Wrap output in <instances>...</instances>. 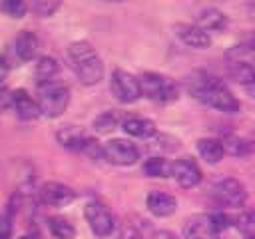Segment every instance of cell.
Instances as JSON below:
<instances>
[{"instance_id": "cell-29", "label": "cell", "mask_w": 255, "mask_h": 239, "mask_svg": "<svg viewBox=\"0 0 255 239\" xmlns=\"http://www.w3.org/2000/svg\"><path fill=\"white\" fill-rule=\"evenodd\" d=\"M12 108V92L6 86H0V112Z\"/></svg>"}, {"instance_id": "cell-2", "label": "cell", "mask_w": 255, "mask_h": 239, "mask_svg": "<svg viewBox=\"0 0 255 239\" xmlns=\"http://www.w3.org/2000/svg\"><path fill=\"white\" fill-rule=\"evenodd\" d=\"M68 60L82 84L94 86L104 78V64L90 42L86 40L72 42L68 46Z\"/></svg>"}, {"instance_id": "cell-13", "label": "cell", "mask_w": 255, "mask_h": 239, "mask_svg": "<svg viewBox=\"0 0 255 239\" xmlns=\"http://www.w3.org/2000/svg\"><path fill=\"white\" fill-rule=\"evenodd\" d=\"M145 205L155 217H169L177 209V199L165 191H151L145 199Z\"/></svg>"}, {"instance_id": "cell-27", "label": "cell", "mask_w": 255, "mask_h": 239, "mask_svg": "<svg viewBox=\"0 0 255 239\" xmlns=\"http://www.w3.org/2000/svg\"><path fill=\"white\" fill-rule=\"evenodd\" d=\"M0 10L6 12L8 16H12V18H22L26 14L28 6L24 2H20V0H6V2L0 4Z\"/></svg>"}, {"instance_id": "cell-34", "label": "cell", "mask_w": 255, "mask_h": 239, "mask_svg": "<svg viewBox=\"0 0 255 239\" xmlns=\"http://www.w3.org/2000/svg\"><path fill=\"white\" fill-rule=\"evenodd\" d=\"M251 50L255 52V30H253V34H251Z\"/></svg>"}, {"instance_id": "cell-14", "label": "cell", "mask_w": 255, "mask_h": 239, "mask_svg": "<svg viewBox=\"0 0 255 239\" xmlns=\"http://www.w3.org/2000/svg\"><path fill=\"white\" fill-rule=\"evenodd\" d=\"M12 110L18 114V118L22 120H36L42 112H40V106L38 102H34L26 90H14L12 92Z\"/></svg>"}, {"instance_id": "cell-20", "label": "cell", "mask_w": 255, "mask_h": 239, "mask_svg": "<svg viewBox=\"0 0 255 239\" xmlns=\"http://www.w3.org/2000/svg\"><path fill=\"white\" fill-rule=\"evenodd\" d=\"M58 70H60V66H58V62H56L54 58H50V56H42V58L38 60V64H36V72H34V74H36V82H38V86L56 82L54 78H56Z\"/></svg>"}, {"instance_id": "cell-6", "label": "cell", "mask_w": 255, "mask_h": 239, "mask_svg": "<svg viewBox=\"0 0 255 239\" xmlns=\"http://www.w3.org/2000/svg\"><path fill=\"white\" fill-rule=\"evenodd\" d=\"M112 92L122 104H131L141 96V86L133 74L118 68L112 74Z\"/></svg>"}, {"instance_id": "cell-17", "label": "cell", "mask_w": 255, "mask_h": 239, "mask_svg": "<svg viewBox=\"0 0 255 239\" xmlns=\"http://www.w3.org/2000/svg\"><path fill=\"white\" fill-rule=\"evenodd\" d=\"M195 26H199L205 32H221L227 26V18L221 10L217 8H205L197 14V22Z\"/></svg>"}, {"instance_id": "cell-5", "label": "cell", "mask_w": 255, "mask_h": 239, "mask_svg": "<svg viewBox=\"0 0 255 239\" xmlns=\"http://www.w3.org/2000/svg\"><path fill=\"white\" fill-rule=\"evenodd\" d=\"M84 215H86V221H88L90 229L94 231V235H98V237H108V235H112V231H114V227H116V221H114L112 211H110L104 203H100V201H90V203H86Z\"/></svg>"}, {"instance_id": "cell-32", "label": "cell", "mask_w": 255, "mask_h": 239, "mask_svg": "<svg viewBox=\"0 0 255 239\" xmlns=\"http://www.w3.org/2000/svg\"><path fill=\"white\" fill-rule=\"evenodd\" d=\"M245 92H247L249 96H253V98H255V80H253L249 86H245Z\"/></svg>"}, {"instance_id": "cell-31", "label": "cell", "mask_w": 255, "mask_h": 239, "mask_svg": "<svg viewBox=\"0 0 255 239\" xmlns=\"http://www.w3.org/2000/svg\"><path fill=\"white\" fill-rule=\"evenodd\" d=\"M8 70H10V68H8L6 60H4L2 56H0V84H2L4 80H6V76H8Z\"/></svg>"}, {"instance_id": "cell-35", "label": "cell", "mask_w": 255, "mask_h": 239, "mask_svg": "<svg viewBox=\"0 0 255 239\" xmlns=\"http://www.w3.org/2000/svg\"><path fill=\"white\" fill-rule=\"evenodd\" d=\"M247 239H255V237H247Z\"/></svg>"}, {"instance_id": "cell-18", "label": "cell", "mask_w": 255, "mask_h": 239, "mask_svg": "<svg viewBox=\"0 0 255 239\" xmlns=\"http://www.w3.org/2000/svg\"><path fill=\"white\" fill-rule=\"evenodd\" d=\"M56 137H58V141H60L64 147L76 149V151H82L84 145H86L88 139H90V137H88L80 127H76V125H64V127L56 133Z\"/></svg>"}, {"instance_id": "cell-19", "label": "cell", "mask_w": 255, "mask_h": 239, "mask_svg": "<svg viewBox=\"0 0 255 239\" xmlns=\"http://www.w3.org/2000/svg\"><path fill=\"white\" fill-rule=\"evenodd\" d=\"M197 153L201 155V159H205L207 163H219L225 155V147L223 141L215 139V137H203L197 141Z\"/></svg>"}, {"instance_id": "cell-26", "label": "cell", "mask_w": 255, "mask_h": 239, "mask_svg": "<svg viewBox=\"0 0 255 239\" xmlns=\"http://www.w3.org/2000/svg\"><path fill=\"white\" fill-rule=\"evenodd\" d=\"M60 8V2H52V0H36L30 4V10L36 12L38 16H52L56 10Z\"/></svg>"}, {"instance_id": "cell-11", "label": "cell", "mask_w": 255, "mask_h": 239, "mask_svg": "<svg viewBox=\"0 0 255 239\" xmlns=\"http://www.w3.org/2000/svg\"><path fill=\"white\" fill-rule=\"evenodd\" d=\"M171 177L183 187V189H191L201 181V169L195 163V159L191 157H181L175 159L171 165Z\"/></svg>"}, {"instance_id": "cell-15", "label": "cell", "mask_w": 255, "mask_h": 239, "mask_svg": "<svg viewBox=\"0 0 255 239\" xmlns=\"http://www.w3.org/2000/svg\"><path fill=\"white\" fill-rule=\"evenodd\" d=\"M38 48H40V42H38V36L30 30H22L16 40H14V52L16 56L22 60V62H28L32 58H36L38 54Z\"/></svg>"}, {"instance_id": "cell-7", "label": "cell", "mask_w": 255, "mask_h": 239, "mask_svg": "<svg viewBox=\"0 0 255 239\" xmlns=\"http://www.w3.org/2000/svg\"><path fill=\"white\" fill-rule=\"evenodd\" d=\"M211 191H213L215 201L221 203V205H225V207H239L247 199V191H245L243 183L239 179H233V177L221 179L219 183L213 185Z\"/></svg>"}, {"instance_id": "cell-9", "label": "cell", "mask_w": 255, "mask_h": 239, "mask_svg": "<svg viewBox=\"0 0 255 239\" xmlns=\"http://www.w3.org/2000/svg\"><path fill=\"white\" fill-rule=\"evenodd\" d=\"M219 229L215 225L213 213H197L185 221V239H219Z\"/></svg>"}, {"instance_id": "cell-22", "label": "cell", "mask_w": 255, "mask_h": 239, "mask_svg": "<svg viewBox=\"0 0 255 239\" xmlns=\"http://www.w3.org/2000/svg\"><path fill=\"white\" fill-rule=\"evenodd\" d=\"M48 227H50V233L56 239H74L76 237L74 225L64 217H50L48 219Z\"/></svg>"}, {"instance_id": "cell-1", "label": "cell", "mask_w": 255, "mask_h": 239, "mask_svg": "<svg viewBox=\"0 0 255 239\" xmlns=\"http://www.w3.org/2000/svg\"><path fill=\"white\" fill-rule=\"evenodd\" d=\"M187 88L199 102H203L205 106H209L213 110H219V112H225V114L239 112V102L229 92V88L223 82L211 78L205 72H195L187 80Z\"/></svg>"}, {"instance_id": "cell-4", "label": "cell", "mask_w": 255, "mask_h": 239, "mask_svg": "<svg viewBox=\"0 0 255 239\" xmlns=\"http://www.w3.org/2000/svg\"><path fill=\"white\" fill-rule=\"evenodd\" d=\"M70 102V90L60 82L38 86V106L46 118H58L64 114Z\"/></svg>"}, {"instance_id": "cell-10", "label": "cell", "mask_w": 255, "mask_h": 239, "mask_svg": "<svg viewBox=\"0 0 255 239\" xmlns=\"http://www.w3.org/2000/svg\"><path fill=\"white\" fill-rule=\"evenodd\" d=\"M38 193H40L42 203L52 205V207H64V205H70L76 199V191L72 187L60 183V181H46V183H42Z\"/></svg>"}, {"instance_id": "cell-24", "label": "cell", "mask_w": 255, "mask_h": 239, "mask_svg": "<svg viewBox=\"0 0 255 239\" xmlns=\"http://www.w3.org/2000/svg\"><path fill=\"white\" fill-rule=\"evenodd\" d=\"M118 125V116L114 112H104L94 120V129L98 133H108Z\"/></svg>"}, {"instance_id": "cell-12", "label": "cell", "mask_w": 255, "mask_h": 239, "mask_svg": "<svg viewBox=\"0 0 255 239\" xmlns=\"http://www.w3.org/2000/svg\"><path fill=\"white\" fill-rule=\"evenodd\" d=\"M175 34L185 46L195 48V50H205L211 44L209 34L195 24H179V26H175Z\"/></svg>"}, {"instance_id": "cell-33", "label": "cell", "mask_w": 255, "mask_h": 239, "mask_svg": "<svg viewBox=\"0 0 255 239\" xmlns=\"http://www.w3.org/2000/svg\"><path fill=\"white\" fill-rule=\"evenodd\" d=\"M18 239H40L36 233H26V235H22V237H18Z\"/></svg>"}, {"instance_id": "cell-3", "label": "cell", "mask_w": 255, "mask_h": 239, "mask_svg": "<svg viewBox=\"0 0 255 239\" xmlns=\"http://www.w3.org/2000/svg\"><path fill=\"white\" fill-rule=\"evenodd\" d=\"M139 86H141V96H145V98H149L151 102H157V104H171L179 96L177 84L171 78L155 74V72L141 74Z\"/></svg>"}, {"instance_id": "cell-25", "label": "cell", "mask_w": 255, "mask_h": 239, "mask_svg": "<svg viewBox=\"0 0 255 239\" xmlns=\"http://www.w3.org/2000/svg\"><path fill=\"white\" fill-rule=\"evenodd\" d=\"M235 227L247 235V237H255V211H245L241 215H237L235 219Z\"/></svg>"}, {"instance_id": "cell-23", "label": "cell", "mask_w": 255, "mask_h": 239, "mask_svg": "<svg viewBox=\"0 0 255 239\" xmlns=\"http://www.w3.org/2000/svg\"><path fill=\"white\" fill-rule=\"evenodd\" d=\"M223 147H225V153H231V155H245L249 149H251V143L237 137V135H229L223 139Z\"/></svg>"}, {"instance_id": "cell-30", "label": "cell", "mask_w": 255, "mask_h": 239, "mask_svg": "<svg viewBox=\"0 0 255 239\" xmlns=\"http://www.w3.org/2000/svg\"><path fill=\"white\" fill-rule=\"evenodd\" d=\"M153 239H179L173 231H167V229H161V231H157L155 235H153Z\"/></svg>"}, {"instance_id": "cell-16", "label": "cell", "mask_w": 255, "mask_h": 239, "mask_svg": "<svg viewBox=\"0 0 255 239\" xmlns=\"http://www.w3.org/2000/svg\"><path fill=\"white\" fill-rule=\"evenodd\" d=\"M122 127L128 135H133L139 139H149L157 133L155 123L151 120H145V118H128L122 121Z\"/></svg>"}, {"instance_id": "cell-8", "label": "cell", "mask_w": 255, "mask_h": 239, "mask_svg": "<svg viewBox=\"0 0 255 239\" xmlns=\"http://www.w3.org/2000/svg\"><path fill=\"white\" fill-rule=\"evenodd\" d=\"M104 159L114 165H133L139 159V149L128 139H110L104 145Z\"/></svg>"}, {"instance_id": "cell-21", "label": "cell", "mask_w": 255, "mask_h": 239, "mask_svg": "<svg viewBox=\"0 0 255 239\" xmlns=\"http://www.w3.org/2000/svg\"><path fill=\"white\" fill-rule=\"evenodd\" d=\"M171 161L165 157H149L143 161V173L149 177H169L171 175Z\"/></svg>"}, {"instance_id": "cell-28", "label": "cell", "mask_w": 255, "mask_h": 239, "mask_svg": "<svg viewBox=\"0 0 255 239\" xmlns=\"http://www.w3.org/2000/svg\"><path fill=\"white\" fill-rule=\"evenodd\" d=\"M12 213H14L12 207H8L6 211L0 213V239H12V231H14V227H12Z\"/></svg>"}]
</instances>
